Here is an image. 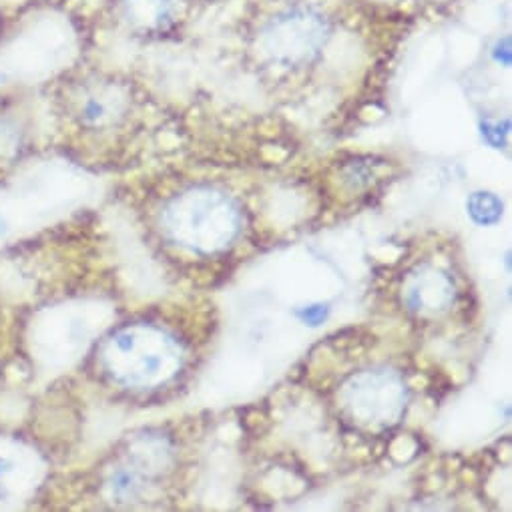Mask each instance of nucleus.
<instances>
[{"mask_svg":"<svg viewBox=\"0 0 512 512\" xmlns=\"http://www.w3.org/2000/svg\"><path fill=\"white\" fill-rule=\"evenodd\" d=\"M161 336H137V332H123L115 338L111 356L117 366H123V372L129 382H149L151 378H159V372L167 360L173 356H163L159 352Z\"/></svg>","mask_w":512,"mask_h":512,"instance_id":"f257e3e1","label":"nucleus"},{"mask_svg":"<svg viewBox=\"0 0 512 512\" xmlns=\"http://www.w3.org/2000/svg\"><path fill=\"white\" fill-rule=\"evenodd\" d=\"M13 470H15V462H13L11 458H7V456L0 454V480L7 478Z\"/></svg>","mask_w":512,"mask_h":512,"instance_id":"f03ea898","label":"nucleus"},{"mask_svg":"<svg viewBox=\"0 0 512 512\" xmlns=\"http://www.w3.org/2000/svg\"><path fill=\"white\" fill-rule=\"evenodd\" d=\"M0 83H3V75H0Z\"/></svg>","mask_w":512,"mask_h":512,"instance_id":"39448f33","label":"nucleus"},{"mask_svg":"<svg viewBox=\"0 0 512 512\" xmlns=\"http://www.w3.org/2000/svg\"><path fill=\"white\" fill-rule=\"evenodd\" d=\"M9 219H7V215H3V213H0V239H3V237H7V233H9Z\"/></svg>","mask_w":512,"mask_h":512,"instance_id":"7ed1b4c3","label":"nucleus"},{"mask_svg":"<svg viewBox=\"0 0 512 512\" xmlns=\"http://www.w3.org/2000/svg\"><path fill=\"white\" fill-rule=\"evenodd\" d=\"M7 500V488H3V484H0V502Z\"/></svg>","mask_w":512,"mask_h":512,"instance_id":"20e7f679","label":"nucleus"}]
</instances>
